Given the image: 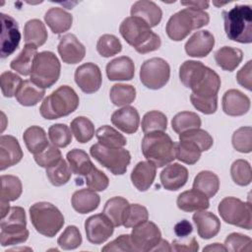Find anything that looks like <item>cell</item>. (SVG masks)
Returning a JSON list of instances; mask_svg holds the SVG:
<instances>
[{"mask_svg":"<svg viewBox=\"0 0 252 252\" xmlns=\"http://www.w3.org/2000/svg\"><path fill=\"white\" fill-rule=\"evenodd\" d=\"M122 37L128 44L141 54H146L160 47L161 40L158 34L151 31L150 26L141 18L127 17L119 27Z\"/></svg>","mask_w":252,"mask_h":252,"instance_id":"obj_1","label":"cell"},{"mask_svg":"<svg viewBox=\"0 0 252 252\" xmlns=\"http://www.w3.org/2000/svg\"><path fill=\"white\" fill-rule=\"evenodd\" d=\"M210 16L207 12L200 9L187 7L173 14L167 21L165 32L167 36L174 40L184 39L193 30L207 26Z\"/></svg>","mask_w":252,"mask_h":252,"instance_id":"obj_2","label":"cell"},{"mask_svg":"<svg viewBox=\"0 0 252 252\" xmlns=\"http://www.w3.org/2000/svg\"><path fill=\"white\" fill-rule=\"evenodd\" d=\"M175 145L169 135L163 131H155L145 134L142 153L148 161L157 167H162L175 159Z\"/></svg>","mask_w":252,"mask_h":252,"instance_id":"obj_3","label":"cell"},{"mask_svg":"<svg viewBox=\"0 0 252 252\" xmlns=\"http://www.w3.org/2000/svg\"><path fill=\"white\" fill-rule=\"evenodd\" d=\"M224 32L228 39L240 42H252V9L249 5H236L228 11H222Z\"/></svg>","mask_w":252,"mask_h":252,"instance_id":"obj_4","label":"cell"},{"mask_svg":"<svg viewBox=\"0 0 252 252\" xmlns=\"http://www.w3.org/2000/svg\"><path fill=\"white\" fill-rule=\"evenodd\" d=\"M79 96L69 86H60L47 95L40 107V115L48 120L58 119L73 113L79 106Z\"/></svg>","mask_w":252,"mask_h":252,"instance_id":"obj_5","label":"cell"},{"mask_svg":"<svg viewBox=\"0 0 252 252\" xmlns=\"http://www.w3.org/2000/svg\"><path fill=\"white\" fill-rule=\"evenodd\" d=\"M31 221L35 230L47 237L55 236L65 220L57 207L48 202H37L30 207Z\"/></svg>","mask_w":252,"mask_h":252,"instance_id":"obj_6","label":"cell"},{"mask_svg":"<svg viewBox=\"0 0 252 252\" xmlns=\"http://www.w3.org/2000/svg\"><path fill=\"white\" fill-rule=\"evenodd\" d=\"M0 227V243L3 247L24 243L30 235L26 212L22 207H11L7 216L1 219Z\"/></svg>","mask_w":252,"mask_h":252,"instance_id":"obj_7","label":"cell"},{"mask_svg":"<svg viewBox=\"0 0 252 252\" xmlns=\"http://www.w3.org/2000/svg\"><path fill=\"white\" fill-rule=\"evenodd\" d=\"M61 64L57 56L51 51L38 52L33 60L31 81L41 89L52 87L59 79Z\"/></svg>","mask_w":252,"mask_h":252,"instance_id":"obj_8","label":"cell"},{"mask_svg":"<svg viewBox=\"0 0 252 252\" xmlns=\"http://www.w3.org/2000/svg\"><path fill=\"white\" fill-rule=\"evenodd\" d=\"M90 154L96 161L114 175L124 174L131 161V155L126 149L106 148L99 143L91 147Z\"/></svg>","mask_w":252,"mask_h":252,"instance_id":"obj_9","label":"cell"},{"mask_svg":"<svg viewBox=\"0 0 252 252\" xmlns=\"http://www.w3.org/2000/svg\"><path fill=\"white\" fill-rule=\"evenodd\" d=\"M218 211L226 223L251 229L252 209L249 202H243L235 197H225L220 202Z\"/></svg>","mask_w":252,"mask_h":252,"instance_id":"obj_10","label":"cell"},{"mask_svg":"<svg viewBox=\"0 0 252 252\" xmlns=\"http://www.w3.org/2000/svg\"><path fill=\"white\" fill-rule=\"evenodd\" d=\"M169 77V64L159 57L146 60L140 69V80L142 84L151 90H158L164 87Z\"/></svg>","mask_w":252,"mask_h":252,"instance_id":"obj_11","label":"cell"},{"mask_svg":"<svg viewBox=\"0 0 252 252\" xmlns=\"http://www.w3.org/2000/svg\"><path fill=\"white\" fill-rule=\"evenodd\" d=\"M130 237L134 251L147 252L154 251L161 239V233L155 222L146 220L134 226Z\"/></svg>","mask_w":252,"mask_h":252,"instance_id":"obj_12","label":"cell"},{"mask_svg":"<svg viewBox=\"0 0 252 252\" xmlns=\"http://www.w3.org/2000/svg\"><path fill=\"white\" fill-rule=\"evenodd\" d=\"M87 239L93 244H102L113 233L114 225L102 213L89 217L85 221Z\"/></svg>","mask_w":252,"mask_h":252,"instance_id":"obj_13","label":"cell"},{"mask_svg":"<svg viewBox=\"0 0 252 252\" xmlns=\"http://www.w3.org/2000/svg\"><path fill=\"white\" fill-rule=\"evenodd\" d=\"M1 58H6L13 54L19 47L21 41V32L18 23L14 18L1 13Z\"/></svg>","mask_w":252,"mask_h":252,"instance_id":"obj_14","label":"cell"},{"mask_svg":"<svg viewBox=\"0 0 252 252\" xmlns=\"http://www.w3.org/2000/svg\"><path fill=\"white\" fill-rule=\"evenodd\" d=\"M75 82L86 94H94L99 90L102 76L99 67L92 62L80 65L75 71Z\"/></svg>","mask_w":252,"mask_h":252,"instance_id":"obj_15","label":"cell"},{"mask_svg":"<svg viewBox=\"0 0 252 252\" xmlns=\"http://www.w3.org/2000/svg\"><path fill=\"white\" fill-rule=\"evenodd\" d=\"M210 69L200 61L187 60L179 67V79L186 88L193 91L204 82Z\"/></svg>","mask_w":252,"mask_h":252,"instance_id":"obj_16","label":"cell"},{"mask_svg":"<svg viewBox=\"0 0 252 252\" xmlns=\"http://www.w3.org/2000/svg\"><path fill=\"white\" fill-rule=\"evenodd\" d=\"M57 49L62 61L66 64H77L86 55V47L73 33L61 36Z\"/></svg>","mask_w":252,"mask_h":252,"instance_id":"obj_17","label":"cell"},{"mask_svg":"<svg viewBox=\"0 0 252 252\" xmlns=\"http://www.w3.org/2000/svg\"><path fill=\"white\" fill-rule=\"evenodd\" d=\"M23 151L18 140L11 135H2L0 137V169L5 170L11 167L23 158Z\"/></svg>","mask_w":252,"mask_h":252,"instance_id":"obj_18","label":"cell"},{"mask_svg":"<svg viewBox=\"0 0 252 252\" xmlns=\"http://www.w3.org/2000/svg\"><path fill=\"white\" fill-rule=\"evenodd\" d=\"M215 37L209 31L195 32L185 43V51L191 57H206L214 48Z\"/></svg>","mask_w":252,"mask_h":252,"instance_id":"obj_19","label":"cell"},{"mask_svg":"<svg viewBox=\"0 0 252 252\" xmlns=\"http://www.w3.org/2000/svg\"><path fill=\"white\" fill-rule=\"evenodd\" d=\"M160 183L169 191H176L182 188L188 180V170L185 166L173 162L168 163L160 172Z\"/></svg>","mask_w":252,"mask_h":252,"instance_id":"obj_20","label":"cell"},{"mask_svg":"<svg viewBox=\"0 0 252 252\" xmlns=\"http://www.w3.org/2000/svg\"><path fill=\"white\" fill-rule=\"evenodd\" d=\"M250 109V98L242 92L231 89L222 96V110L229 116H241Z\"/></svg>","mask_w":252,"mask_h":252,"instance_id":"obj_21","label":"cell"},{"mask_svg":"<svg viewBox=\"0 0 252 252\" xmlns=\"http://www.w3.org/2000/svg\"><path fill=\"white\" fill-rule=\"evenodd\" d=\"M111 123L126 134H134L140 125V115L135 107L126 105L112 113Z\"/></svg>","mask_w":252,"mask_h":252,"instance_id":"obj_22","label":"cell"},{"mask_svg":"<svg viewBox=\"0 0 252 252\" xmlns=\"http://www.w3.org/2000/svg\"><path fill=\"white\" fill-rule=\"evenodd\" d=\"M192 219L201 238L211 239L220 232V221L215 214L206 210L196 211Z\"/></svg>","mask_w":252,"mask_h":252,"instance_id":"obj_23","label":"cell"},{"mask_svg":"<svg viewBox=\"0 0 252 252\" xmlns=\"http://www.w3.org/2000/svg\"><path fill=\"white\" fill-rule=\"evenodd\" d=\"M135 75V65L128 56L112 59L106 65V76L110 81H130Z\"/></svg>","mask_w":252,"mask_h":252,"instance_id":"obj_24","label":"cell"},{"mask_svg":"<svg viewBox=\"0 0 252 252\" xmlns=\"http://www.w3.org/2000/svg\"><path fill=\"white\" fill-rule=\"evenodd\" d=\"M132 17H138L144 20L150 28L158 26L162 17L161 9L153 1L140 0L135 2L130 10Z\"/></svg>","mask_w":252,"mask_h":252,"instance_id":"obj_25","label":"cell"},{"mask_svg":"<svg viewBox=\"0 0 252 252\" xmlns=\"http://www.w3.org/2000/svg\"><path fill=\"white\" fill-rule=\"evenodd\" d=\"M157 166L151 161H139L131 172L133 185L141 192L147 191L155 181Z\"/></svg>","mask_w":252,"mask_h":252,"instance_id":"obj_26","label":"cell"},{"mask_svg":"<svg viewBox=\"0 0 252 252\" xmlns=\"http://www.w3.org/2000/svg\"><path fill=\"white\" fill-rule=\"evenodd\" d=\"M176 204L181 211L189 213L207 210L210 207L209 198L196 189H191L180 193L177 197Z\"/></svg>","mask_w":252,"mask_h":252,"instance_id":"obj_27","label":"cell"},{"mask_svg":"<svg viewBox=\"0 0 252 252\" xmlns=\"http://www.w3.org/2000/svg\"><path fill=\"white\" fill-rule=\"evenodd\" d=\"M44 21L53 33L60 34L71 29L73 16L60 7H52L45 13Z\"/></svg>","mask_w":252,"mask_h":252,"instance_id":"obj_28","label":"cell"},{"mask_svg":"<svg viewBox=\"0 0 252 252\" xmlns=\"http://www.w3.org/2000/svg\"><path fill=\"white\" fill-rule=\"evenodd\" d=\"M99 203V196L91 189L77 190L71 198L72 207L79 214H88L96 210Z\"/></svg>","mask_w":252,"mask_h":252,"instance_id":"obj_29","label":"cell"},{"mask_svg":"<svg viewBox=\"0 0 252 252\" xmlns=\"http://www.w3.org/2000/svg\"><path fill=\"white\" fill-rule=\"evenodd\" d=\"M23 139L29 152L33 155L40 154L49 145L44 129L36 125L27 128L23 134Z\"/></svg>","mask_w":252,"mask_h":252,"instance_id":"obj_30","label":"cell"},{"mask_svg":"<svg viewBox=\"0 0 252 252\" xmlns=\"http://www.w3.org/2000/svg\"><path fill=\"white\" fill-rule=\"evenodd\" d=\"M243 58L241 49L231 46H222L215 53V60L219 67L224 71L231 72L238 67Z\"/></svg>","mask_w":252,"mask_h":252,"instance_id":"obj_31","label":"cell"},{"mask_svg":"<svg viewBox=\"0 0 252 252\" xmlns=\"http://www.w3.org/2000/svg\"><path fill=\"white\" fill-rule=\"evenodd\" d=\"M44 94V89L35 86L31 80H25L15 96L21 105L33 106L43 98Z\"/></svg>","mask_w":252,"mask_h":252,"instance_id":"obj_32","label":"cell"},{"mask_svg":"<svg viewBox=\"0 0 252 252\" xmlns=\"http://www.w3.org/2000/svg\"><path fill=\"white\" fill-rule=\"evenodd\" d=\"M37 54V47L32 44H25L22 51L11 61L10 67L17 73L23 76H29L32 73V67L35 55Z\"/></svg>","mask_w":252,"mask_h":252,"instance_id":"obj_33","label":"cell"},{"mask_svg":"<svg viewBox=\"0 0 252 252\" xmlns=\"http://www.w3.org/2000/svg\"><path fill=\"white\" fill-rule=\"evenodd\" d=\"M47 32L44 24L38 19L29 20L24 27V39L26 44L39 47L47 40Z\"/></svg>","mask_w":252,"mask_h":252,"instance_id":"obj_34","label":"cell"},{"mask_svg":"<svg viewBox=\"0 0 252 252\" xmlns=\"http://www.w3.org/2000/svg\"><path fill=\"white\" fill-rule=\"evenodd\" d=\"M220 188L219 176L210 170L200 171L194 178L193 189H196L208 198L214 197Z\"/></svg>","mask_w":252,"mask_h":252,"instance_id":"obj_35","label":"cell"},{"mask_svg":"<svg viewBox=\"0 0 252 252\" xmlns=\"http://www.w3.org/2000/svg\"><path fill=\"white\" fill-rule=\"evenodd\" d=\"M66 158L72 172L78 176L85 177L94 166L88 154L80 149L71 150L67 153Z\"/></svg>","mask_w":252,"mask_h":252,"instance_id":"obj_36","label":"cell"},{"mask_svg":"<svg viewBox=\"0 0 252 252\" xmlns=\"http://www.w3.org/2000/svg\"><path fill=\"white\" fill-rule=\"evenodd\" d=\"M129 202L120 196L112 197L106 201L102 213L111 220L114 226L122 225V220Z\"/></svg>","mask_w":252,"mask_h":252,"instance_id":"obj_37","label":"cell"},{"mask_svg":"<svg viewBox=\"0 0 252 252\" xmlns=\"http://www.w3.org/2000/svg\"><path fill=\"white\" fill-rule=\"evenodd\" d=\"M23 192V185L19 177L15 175H2L1 176V201L12 202L19 199Z\"/></svg>","mask_w":252,"mask_h":252,"instance_id":"obj_38","label":"cell"},{"mask_svg":"<svg viewBox=\"0 0 252 252\" xmlns=\"http://www.w3.org/2000/svg\"><path fill=\"white\" fill-rule=\"evenodd\" d=\"M98 143L106 148H123L126 144V138L116 129L109 125L99 127L95 132Z\"/></svg>","mask_w":252,"mask_h":252,"instance_id":"obj_39","label":"cell"},{"mask_svg":"<svg viewBox=\"0 0 252 252\" xmlns=\"http://www.w3.org/2000/svg\"><path fill=\"white\" fill-rule=\"evenodd\" d=\"M201 123V118L197 113L181 111L173 116L171 120V127L175 133L181 134L191 129L200 128Z\"/></svg>","mask_w":252,"mask_h":252,"instance_id":"obj_40","label":"cell"},{"mask_svg":"<svg viewBox=\"0 0 252 252\" xmlns=\"http://www.w3.org/2000/svg\"><path fill=\"white\" fill-rule=\"evenodd\" d=\"M71 131L75 139L81 143L91 141L94 135V123L85 116H78L71 121Z\"/></svg>","mask_w":252,"mask_h":252,"instance_id":"obj_41","label":"cell"},{"mask_svg":"<svg viewBox=\"0 0 252 252\" xmlns=\"http://www.w3.org/2000/svg\"><path fill=\"white\" fill-rule=\"evenodd\" d=\"M111 102L116 106H126L136 98V89L132 85L115 84L109 92Z\"/></svg>","mask_w":252,"mask_h":252,"instance_id":"obj_42","label":"cell"},{"mask_svg":"<svg viewBox=\"0 0 252 252\" xmlns=\"http://www.w3.org/2000/svg\"><path fill=\"white\" fill-rule=\"evenodd\" d=\"M202 151L200 148L192 142L180 141L175 145V158L186 164L196 163L199 160Z\"/></svg>","mask_w":252,"mask_h":252,"instance_id":"obj_43","label":"cell"},{"mask_svg":"<svg viewBox=\"0 0 252 252\" xmlns=\"http://www.w3.org/2000/svg\"><path fill=\"white\" fill-rule=\"evenodd\" d=\"M72 173L70 165L63 158L56 164L46 168V176L54 186H62L66 184L70 180Z\"/></svg>","mask_w":252,"mask_h":252,"instance_id":"obj_44","label":"cell"},{"mask_svg":"<svg viewBox=\"0 0 252 252\" xmlns=\"http://www.w3.org/2000/svg\"><path fill=\"white\" fill-rule=\"evenodd\" d=\"M179 141H189L197 145L202 152L210 150L214 144L213 137L205 130L196 128L179 134Z\"/></svg>","mask_w":252,"mask_h":252,"instance_id":"obj_45","label":"cell"},{"mask_svg":"<svg viewBox=\"0 0 252 252\" xmlns=\"http://www.w3.org/2000/svg\"><path fill=\"white\" fill-rule=\"evenodd\" d=\"M167 127V118L164 113L152 110L147 112L142 119V130L145 134L155 131H164Z\"/></svg>","mask_w":252,"mask_h":252,"instance_id":"obj_46","label":"cell"},{"mask_svg":"<svg viewBox=\"0 0 252 252\" xmlns=\"http://www.w3.org/2000/svg\"><path fill=\"white\" fill-rule=\"evenodd\" d=\"M149 219V213L146 207L139 204H129L123 217L122 225L126 228L134 227Z\"/></svg>","mask_w":252,"mask_h":252,"instance_id":"obj_47","label":"cell"},{"mask_svg":"<svg viewBox=\"0 0 252 252\" xmlns=\"http://www.w3.org/2000/svg\"><path fill=\"white\" fill-rule=\"evenodd\" d=\"M231 178L239 186H247L252 180V171L250 163L245 159H236L230 167Z\"/></svg>","mask_w":252,"mask_h":252,"instance_id":"obj_48","label":"cell"},{"mask_svg":"<svg viewBox=\"0 0 252 252\" xmlns=\"http://www.w3.org/2000/svg\"><path fill=\"white\" fill-rule=\"evenodd\" d=\"M72 131L63 123H56L49 127L48 137L52 145L57 148H65L72 142Z\"/></svg>","mask_w":252,"mask_h":252,"instance_id":"obj_49","label":"cell"},{"mask_svg":"<svg viewBox=\"0 0 252 252\" xmlns=\"http://www.w3.org/2000/svg\"><path fill=\"white\" fill-rule=\"evenodd\" d=\"M96 50L100 56L108 58L118 54L122 50V44L113 34H102L96 43Z\"/></svg>","mask_w":252,"mask_h":252,"instance_id":"obj_50","label":"cell"},{"mask_svg":"<svg viewBox=\"0 0 252 252\" xmlns=\"http://www.w3.org/2000/svg\"><path fill=\"white\" fill-rule=\"evenodd\" d=\"M233 148L243 154H248L252 151V129L250 126L238 128L232 134L231 138Z\"/></svg>","mask_w":252,"mask_h":252,"instance_id":"obj_51","label":"cell"},{"mask_svg":"<svg viewBox=\"0 0 252 252\" xmlns=\"http://www.w3.org/2000/svg\"><path fill=\"white\" fill-rule=\"evenodd\" d=\"M57 244L64 250H73L82 244V235L75 225H68L57 239Z\"/></svg>","mask_w":252,"mask_h":252,"instance_id":"obj_52","label":"cell"},{"mask_svg":"<svg viewBox=\"0 0 252 252\" xmlns=\"http://www.w3.org/2000/svg\"><path fill=\"white\" fill-rule=\"evenodd\" d=\"M22 83L21 77L11 71H5L0 76L1 92L5 97L15 96Z\"/></svg>","mask_w":252,"mask_h":252,"instance_id":"obj_53","label":"cell"},{"mask_svg":"<svg viewBox=\"0 0 252 252\" xmlns=\"http://www.w3.org/2000/svg\"><path fill=\"white\" fill-rule=\"evenodd\" d=\"M224 247L226 251H248L252 250V240L249 236L238 233L232 232L224 240Z\"/></svg>","mask_w":252,"mask_h":252,"instance_id":"obj_54","label":"cell"},{"mask_svg":"<svg viewBox=\"0 0 252 252\" xmlns=\"http://www.w3.org/2000/svg\"><path fill=\"white\" fill-rule=\"evenodd\" d=\"M85 183L91 190L103 191L108 187L109 179L104 172L94 166V168L85 176Z\"/></svg>","mask_w":252,"mask_h":252,"instance_id":"obj_55","label":"cell"},{"mask_svg":"<svg viewBox=\"0 0 252 252\" xmlns=\"http://www.w3.org/2000/svg\"><path fill=\"white\" fill-rule=\"evenodd\" d=\"M62 158L61 152L54 145H48V147L40 154L34 155L35 162L45 169L56 164Z\"/></svg>","mask_w":252,"mask_h":252,"instance_id":"obj_56","label":"cell"},{"mask_svg":"<svg viewBox=\"0 0 252 252\" xmlns=\"http://www.w3.org/2000/svg\"><path fill=\"white\" fill-rule=\"evenodd\" d=\"M190 100L193 106L204 114H213L218 108V95L211 98H201L193 94L190 95Z\"/></svg>","mask_w":252,"mask_h":252,"instance_id":"obj_57","label":"cell"},{"mask_svg":"<svg viewBox=\"0 0 252 252\" xmlns=\"http://www.w3.org/2000/svg\"><path fill=\"white\" fill-rule=\"evenodd\" d=\"M101 251H134L130 234H121L102 247Z\"/></svg>","mask_w":252,"mask_h":252,"instance_id":"obj_58","label":"cell"},{"mask_svg":"<svg viewBox=\"0 0 252 252\" xmlns=\"http://www.w3.org/2000/svg\"><path fill=\"white\" fill-rule=\"evenodd\" d=\"M170 246H171V251H176V252H180V251L195 252L199 250V244L195 237L187 238L186 236V237H182L181 240L174 239L170 244Z\"/></svg>","mask_w":252,"mask_h":252,"instance_id":"obj_59","label":"cell"},{"mask_svg":"<svg viewBox=\"0 0 252 252\" xmlns=\"http://www.w3.org/2000/svg\"><path fill=\"white\" fill-rule=\"evenodd\" d=\"M251 71H252V61L249 60L236 74L237 83L243 88L251 91Z\"/></svg>","mask_w":252,"mask_h":252,"instance_id":"obj_60","label":"cell"},{"mask_svg":"<svg viewBox=\"0 0 252 252\" xmlns=\"http://www.w3.org/2000/svg\"><path fill=\"white\" fill-rule=\"evenodd\" d=\"M174 233L179 236V237H186L188 236L192 231H193V227L192 224L187 220H182L180 221H178L175 225H174Z\"/></svg>","mask_w":252,"mask_h":252,"instance_id":"obj_61","label":"cell"},{"mask_svg":"<svg viewBox=\"0 0 252 252\" xmlns=\"http://www.w3.org/2000/svg\"><path fill=\"white\" fill-rule=\"evenodd\" d=\"M180 4L186 7H191V8L200 9V10H205L209 7L208 1H187V2H180Z\"/></svg>","mask_w":252,"mask_h":252,"instance_id":"obj_62","label":"cell"},{"mask_svg":"<svg viewBox=\"0 0 252 252\" xmlns=\"http://www.w3.org/2000/svg\"><path fill=\"white\" fill-rule=\"evenodd\" d=\"M154 251H171V246L168 241L164 239H160L158 244L155 247Z\"/></svg>","mask_w":252,"mask_h":252,"instance_id":"obj_63","label":"cell"},{"mask_svg":"<svg viewBox=\"0 0 252 252\" xmlns=\"http://www.w3.org/2000/svg\"><path fill=\"white\" fill-rule=\"evenodd\" d=\"M203 251H226L224 245L220 243H213L204 247Z\"/></svg>","mask_w":252,"mask_h":252,"instance_id":"obj_64","label":"cell"}]
</instances>
